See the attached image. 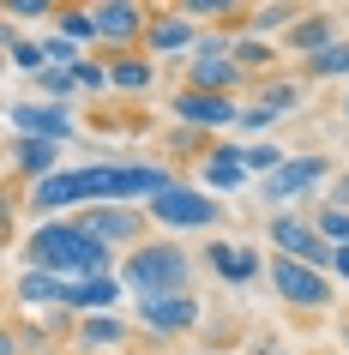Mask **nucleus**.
<instances>
[{"label": "nucleus", "mask_w": 349, "mask_h": 355, "mask_svg": "<svg viewBox=\"0 0 349 355\" xmlns=\"http://www.w3.org/2000/svg\"><path fill=\"white\" fill-rule=\"evenodd\" d=\"M169 109H175L181 127H235V121H241V109H235V96H229V91H199V85H181Z\"/></svg>", "instance_id": "nucleus-8"}, {"label": "nucleus", "mask_w": 349, "mask_h": 355, "mask_svg": "<svg viewBox=\"0 0 349 355\" xmlns=\"http://www.w3.org/2000/svg\"><path fill=\"white\" fill-rule=\"evenodd\" d=\"M139 319H145L157 337H181L199 325V301L193 289H163V295H139Z\"/></svg>", "instance_id": "nucleus-9"}, {"label": "nucleus", "mask_w": 349, "mask_h": 355, "mask_svg": "<svg viewBox=\"0 0 349 355\" xmlns=\"http://www.w3.org/2000/svg\"><path fill=\"white\" fill-rule=\"evenodd\" d=\"M114 295H121V283H114L109 271H96V277H73V289H67V307H73V313H109Z\"/></svg>", "instance_id": "nucleus-20"}, {"label": "nucleus", "mask_w": 349, "mask_h": 355, "mask_svg": "<svg viewBox=\"0 0 349 355\" xmlns=\"http://www.w3.org/2000/svg\"><path fill=\"white\" fill-rule=\"evenodd\" d=\"M265 241L277 247V253H295V259H307V265H325L331 271V259H337V247L319 235V223L313 217H301V211H277L271 223H265Z\"/></svg>", "instance_id": "nucleus-5"}, {"label": "nucleus", "mask_w": 349, "mask_h": 355, "mask_svg": "<svg viewBox=\"0 0 349 355\" xmlns=\"http://www.w3.org/2000/svg\"><path fill=\"white\" fill-rule=\"evenodd\" d=\"M277 163H283V150H277V145H247V168H253V175H271Z\"/></svg>", "instance_id": "nucleus-36"}, {"label": "nucleus", "mask_w": 349, "mask_h": 355, "mask_svg": "<svg viewBox=\"0 0 349 355\" xmlns=\"http://www.w3.org/2000/svg\"><path fill=\"white\" fill-rule=\"evenodd\" d=\"M277 121H283V114L271 109V103H247V109H241V121H235V132H265V127H277Z\"/></svg>", "instance_id": "nucleus-33"}, {"label": "nucleus", "mask_w": 349, "mask_h": 355, "mask_svg": "<svg viewBox=\"0 0 349 355\" xmlns=\"http://www.w3.org/2000/svg\"><path fill=\"white\" fill-rule=\"evenodd\" d=\"M121 283L133 295H163V289H193V253L175 241H139L121 259Z\"/></svg>", "instance_id": "nucleus-2"}, {"label": "nucleus", "mask_w": 349, "mask_h": 355, "mask_svg": "<svg viewBox=\"0 0 349 355\" xmlns=\"http://www.w3.org/2000/svg\"><path fill=\"white\" fill-rule=\"evenodd\" d=\"M0 42H6V55H12V67H19V73H42V67H49V49L24 37V31H19V19H6Z\"/></svg>", "instance_id": "nucleus-24"}, {"label": "nucleus", "mask_w": 349, "mask_h": 355, "mask_svg": "<svg viewBox=\"0 0 349 355\" xmlns=\"http://www.w3.org/2000/svg\"><path fill=\"white\" fill-rule=\"evenodd\" d=\"M6 6V19H49V12H60V0H0Z\"/></svg>", "instance_id": "nucleus-34"}, {"label": "nucleus", "mask_w": 349, "mask_h": 355, "mask_svg": "<svg viewBox=\"0 0 349 355\" xmlns=\"http://www.w3.org/2000/svg\"><path fill=\"white\" fill-rule=\"evenodd\" d=\"M193 42H199V19H187L181 6H175V12H157L151 31H145L151 55H193Z\"/></svg>", "instance_id": "nucleus-14"}, {"label": "nucleus", "mask_w": 349, "mask_h": 355, "mask_svg": "<svg viewBox=\"0 0 349 355\" xmlns=\"http://www.w3.org/2000/svg\"><path fill=\"white\" fill-rule=\"evenodd\" d=\"M78 343L85 349H109V343H127V325L114 313H85L78 319Z\"/></svg>", "instance_id": "nucleus-26"}, {"label": "nucleus", "mask_w": 349, "mask_h": 355, "mask_svg": "<svg viewBox=\"0 0 349 355\" xmlns=\"http://www.w3.org/2000/svg\"><path fill=\"white\" fill-rule=\"evenodd\" d=\"M73 73H78V85H85V91H103V85H114L109 67H96V60H73Z\"/></svg>", "instance_id": "nucleus-37"}, {"label": "nucleus", "mask_w": 349, "mask_h": 355, "mask_svg": "<svg viewBox=\"0 0 349 355\" xmlns=\"http://www.w3.org/2000/svg\"><path fill=\"white\" fill-rule=\"evenodd\" d=\"M6 163H12V175H19V181H42V175H55V163H60V139H42V132H12Z\"/></svg>", "instance_id": "nucleus-11"}, {"label": "nucleus", "mask_w": 349, "mask_h": 355, "mask_svg": "<svg viewBox=\"0 0 349 355\" xmlns=\"http://www.w3.org/2000/svg\"><path fill=\"white\" fill-rule=\"evenodd\" d=\"M175 175L157 163H121V199H157Z\"/></svg>", "instance_id": "nucleus-21"}, {"label": "nucleus", "mask_w": 349, "mask_h": 355, "mask_svg": "<svg viewBox=\"0 0 349 355\" xmlns=\"http://www.w3.org/2000/svg\"><path fill=\"white\" fill-rule=\"evenodd\" d=\"M37 91H42V96H55V103H67V96H73V91H85V85H78V73H73V67H55V60H49V67L37 73Z\"/></svg>", "instance_id": "nucleus-30"}, {"label": "nucleus", "mask_w": 349, "mask_h": 355, "mask_svg": "<svg viewBox=\"0 0 349 355\" xmlns=\"http://www.w3.org/2000/svg\"><path fill=\"white\" fill-rule=\"evenodd\" d=\"M6 121H12V132H42V139H73V109L67 103H12L6 109Z\"/></svg>", "instance_id": "nucleus-13"}, {"label": "nucleus", "mask_w": 349, "mask_h": 355, "mask_svg": "<svg viewBox=\"0 0 349 355\" xmlns=\"http://www.w3.org/2000/svg\"><path fill=\"white\" fill-rule=\"evenodd\" d=\"M67 289H73V277H67V271H49V265H31V271H19V283H12V295H19L24 307H67Z\"/></svg>", "instance_id": "nucleus-16"}, {"label": "nucleus", "mask_w": 349, "mask_h": 355, "mask_svg": "<svg viewBox=\"0 0 349 355\" xmlns=\"http://www.w3.org/2000/svg\"><path fill=\"white\" fill-rule=\"evenodd\" d=\"M325 168H331V157H319V150L283 157L271 175H259V199H265V205H289V199H301V193H313L325 181Z\"/></svg>", "instance_id": "nucleus-6"}, {"label": "nucleus", "mask_w": 349, "mask_h": 355, "mask_svg": "<svg viewBox=\"0 0 349 355\" xmlns=\"http://www.w3.org/2000/svg\"><path fill=\"white\" fill-rule=\"evenodd\" d=\"M331 271H337V277H349V241L337 247V259H331Z\"/></svg>", "instance_id": "nucleus-39"}, {"label": "nucleus", "mask_w": 349, "mask_h": 355, "mask_svg": "<svg viewBox=\"0 0 349 355\" xmlns=\"http://www.w3.org/2000/svg\"><path fill=\"white\" fill-rule=\"evenodd\" d=\"M301 78H349V37H337V42H325L319 55H301Z\"/></svg>", "instance_id": "nucleus-22"}, {"label": "nucleus", "mask_w": 349, "mask_h": 355, "mask_svg": "<svg viewBox=\"0 0 349 355\" xmlns=\"http://www.w3.org/2000/svg\"><path fill=\"white\" fill-rule=\"evenodd\" d=\"M271 289L289 301V307H301V313H325L331 301H337L331 271H325V265L295 259V253H271Z\"/></svg>", "instance_id": "nucleus-3"}, {"label": "nucleus", "mask_w": 349, "mask_h": 355, "mask_svg": "<svg viewBox=\"0 0 349 355\" xmlns=\"http://www.w3.org/2000/svg\"><path fill=\"white\" fill-rule=\"evenodd\" d=\"M343 114H349V91H343Z\"/></svg>", "instance_id": "nucleus-42"}, {"label": "nucleus", "mask_w": 349, "mask_h": 355, "mask_svg": "<svg viewBox=\"0 0 349 355\" xmlns=\"http://www.w3.org/2000/svg\"><path fill=\"white\" fill-rule=\"evenodd\" d=\"M109 78H114V91L145 96L151 78H157V67H151V60H133V55H114V60H109Z\"/></svg>", "instance_id": "nucleus-25"}, {"label": "nucleus", "mask_w": 349, "mask_h": 355, "mask_svg": "<svg viewBox=\"0 0 349 355\" xmlns=\"http://www.w3.org/2000/svg\"><path fill=\"white\" fill-rule=\"evenodd\" d=\"M145 211H151V223H163V229H217L223 223L217 193L187 187V181H169L157 199H145Z\"/></svg>", "instance_id": "nucleus-4"}, {"label": "nucleus", "mask_w": 349, "mask_h": 355, "mask_svg": "<svg viewBox=\"0 0 349 355\" xmlns=\"http://www.w3.org/2000/svg\"><path fill=\"white\" fill-rule=\"evenodd\" d=\"M295 19H301V12H295L289 0H265V6H253V12L235 24V31H247V37H271V31H289Z\"/></svg>", "instance_id": "nucleus-23"}, {"label": "nucleus", "mask_w": 349, "mask_h": 355, "mask_svg": "<svg viewBox=\"0 0 349 355\" xmlns=\"http://www.w3.org/2000/svg\"><path fill=\"white\" fill-rule=\"evenodd\" d=\"M205 259H211V271H217L223 283H253L259 277V253H253V247L211 241V247H205Z\"/></svg>", "instance_id": "nucleus-19"}, {"label": "nucleus", "mask_w": 349, "mask_h": 355, "mask_svg": "<svg viewBox=\"0 0 349 355\" xmlns=\"http://www.w3.org/2000/svg\"><path fill=\"white\" fill-rule=\"evenodd\" d=\"M325 42H337V12H319V6L301 12V19L283 31V49H289V55H319Z\"/></svg>", "instance_id": "nucleus-18"}, {"label": "nucleus", "mask_w": 349, "mask_h": 355, "mask_svg": "<svg viewBox=\"0 0 349 355\" xmlns=\"http://www.w3.org/2000/svg\"><path fill=\"white\" fill-rule=\"evenodd\" d=\"M331 205H349V175H331V193H325Z\"/></svg>", "instance_id": "nucleus-38"}, {"label": "nucleus", "mask_w": 349, "mask_h": 355, "mask_svg": "<svg viewBox=\"0 0 349 355\" xmlns=\"http://www.w3.org/2000/svg\"><path fill=\"white\" fill-rule=\"evenodd\" d=\"M78 223L91 229V235H103V241H114V247H139L151 211H139L133 199H91V205L78 211Z\"/></svg>", "instance_id": "nucleus-7"}, {"label": "nucleus", "mask_w": 349, "mask_h": 355, "mask_svg": "<svg viewBox=\"0 0 349 355\" xmlns=\"http://www.w3.org/2000/svg\"><path fill=\"white\" fill-rule=\"evenodd\" d=\"M67 205H85V187H78V168H55V175L31 181V199H24V211H37V217H60Z\"/></svg>", "instance_id": "nucleus-12"}, {"label": "nucleus", "mask_w": 349, "mask_h": 355, "mask_svg": "<svg viewBox=\"0 0 349 355\" xmlns=\"http://www.w3.org/2000/svg\"><path fill=\"white\" fill-rule=\"evenodd\" d=\"M199 175H205V187L211 193H235L253 168H247V145H211L205 150V163H199Z\"/></svg>", "instance_id": "nucleus-15"}, {"label": "nucleus", "mask_w": 349, "mask_h": 355, "mask_svg": "<svg viewBox=\"0 0 349 355\" xmlns=\"http://www.w3.org/2000/svg\"><path fill=\"white\" fill-rule=\"evenodd\" d=\"M187 85H199V91H229L235 96L247 85V67L235 55H193L187 60Z\"/></svg>", "instance_id": "nucleus-17"}, {"label": "nucleus", "mask_w": 349, "mask_h": 355, "mask_svg": "<svg viewBox=\"0 0 349 355\" xmlns=\"http://www.w3.org/2000/svg\"><path fill=\"white\" fill-rule=\"evenodd\" d=\"M253 96H259V103H271L277 114H295V109H301V78H271V73H265Z\"/></svg>", "instance_id": "nucleus-28"}, {"label": "nucleus", "mask_w": 349, "mask_h": 355, "mask_svg": "<svg viewBox=\"0 0 349 355\" xmlns=\"http://www.w3.org/2000/svg\"><path fill=\"white\" fill-rule=\"evenodd\" d=\"M313 223H319V235H325L331 247L349 241V205H331L325 199V205H313Z\"/></svg>", "instance_id": "nucleus-31"}, {"label": "nucleus", "mask_w": 349, "mask_h": 355, "mask_svg": "<svg viewBox=\"0 0 349 355\" xmlns=\"http://www.w3.org/2000/svg\"><path fill=\"white\" fill-rule=\"evenodd\" d=\"M145 31H151V12L139 0H96V42L133 49V42H145Z\"/></svg>", "instance_id": "nucleus-10"}, {"label": "nucleus", "mask_w": 349, "mask_h": 355, "mask_svg": "<svg viewBox=\"0 0 349 355\" xmlns=\"http://www.w3.org/2000/svg\"><path fill=\"white\" fill-rule=\"evenodd\" d=\"M55 19H60V31L73 42H96V6H73V0H67Z\"/></svg>", "instance_id": "nucleus-29"}, {"label": "nucleus", "mask_w": 349, "mask_h": 355, "mask_svg": "<svg viewBox=\"0 0 349 355\" xmlns=\"http://www.w3.org/2000/svg\"><path fill=\"white\" fill-rule=\"evenodd\" d=\"M42 49H49V60H55V67H73V60H85V55H78V42L67 37V31H55V37H42Z\"/></svg>", "instance_id": "nucleus-35"}, {"label": "nucleus", "mask_w": 349, "mask_h": 355, "mask_svg": "<svg viewBox=\"0 0 349 355\" xmlns=\"http://www.w3.org/2000/svg\"><path fill=\"white\" fill-rule=\"evenodd\" d=\"M181 12L199 24H235L247 19V0H181Z\"/></svg>", "instance_id": "nucleus-27"}, {"label": "nucleus", "mask_w": 349, "mask_h": 355, "mask_svg": "<svg viewBox=\"0 0 349 355\" xmlns=\"http://www.w3.org/2000/svg\"><path fill=\"white\" fill-rule=\"evenodd\" d=\"M343 31H349V6H343Z\"/></svg>", "instance_id": "nucleus-41"}, {"label": "nucleus", "mask_w": 349, "mask_h": 355, "mask_svg": "<svg viewBox=\"0 0 349 355\" xmlns=\"http://www.w3.org/2000/svg\"><path fill=\"white\" fill-rule=\"evenodd\" d=\"M235 60L247 67V78H265V67H271V49H265V37H247V31H241V42H235Z\"/></svg>", "instance_id": "nucleus-32"}, {"label": "nucleus", "mask_w": 349, "mask_h": 355, "mask_svg": "<svg viewBox=\"0 0 349 355\" xmlns=\"http://www.w3.org/2000/svg\"><path fill=\"white\" fill-rule=\"evenodd\" d=\"M343 343H349V319H343Z\"/></svg>", "instance_id": "nucleus-40"}, {"label": "nucleus", "mask_w": 349, "mask_h": 355, "mask_svg": "<svg viewBox=\"0 0 349 355\" xmlns=\"http://www.w3.org/2000/svg\"><path fill=\"white\" fill-rule=\"evenodd\" d=\"M24 253H31V265H49V271H67V277H96V271L114 265V241L91 235L78 217H37Z\"/></svg>", "instance_id": "nucleus-1"}]
</instances>
